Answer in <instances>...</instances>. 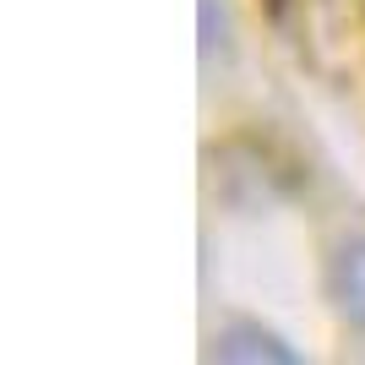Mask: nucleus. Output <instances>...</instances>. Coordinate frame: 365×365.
<instances>
[{
	"label": "nucleus",
	"instance_id": "obj_1",
	"mask_svg": "<svg viewBox=\"0 0 365 365\" xmlns=\"http://www.w3.org/2000/svg\"><path fill=\"white\" fill-rule=\"evenodd\" d=\"M333 289H338L344 317L365 333V240H354V245L338 251V262H333Z\"/></svg>",
	"mask_w": 365,
	"mask_h": 365
},
{
	"label": "nucleus",
	"instance_id": "obj_2",
	"mask_svg": "<svg viewBox=\"0 0 365 365\" xmlns=\"http://www.w3.org/2000/svg\"><path fill=\"white\" fill-rule=\"evenodd\" d=\"M213 354H218V360H278V365L294 360V349H284L278 338L257 333V327H229V333H218Z\"/></svg>",
	"mask_w": 365,
	"mask_h": 365
}]
</instances>
